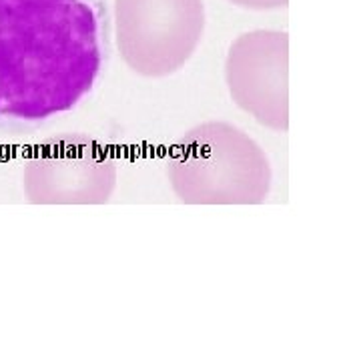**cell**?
Listing matches in <instances>:
<instances>
[{
	"instance_id": "cell-3",
	"label": "cell",
	"mask_w": 361,
	"mask_h": 361,
	"mask_svg": "<svg viewBox=\"0 0 361 361\" xmlns=\"http://www.w3.org/2000/svg\"><path fill=\"white\" fill-rule=\"evenodd\" d=\"M205 0H113L111 37L130 73L167 78L179 73L205 35Z\"/></svg>"
},
{
	"instance_id": "cell-4",
	"label": "cell",
	"mask_w": 361,
	"mask_h": 361,
	"mask_svg": "<svg viewBox=\"0 0 361 361\" xmlns=\"http://www.w3.org/2000/svg\"><path fill=\"white\" fill-rule=\"evenodd\" d=\"M116 183V159L87 133L44 137L30 147L23 165V193L32 205H104Z\"/></svg>"
},
{
	"instance_id": "cell-1",
	"label": "cell",
	"mask_w": 361,
	"mask_h": 361,
	"mask_svg": "<svg viewBox=\"0 0 361 361\" xmlns=\"http://www.w3.org/2000/svg\"><path fill=\"white\" fill-rule=\"evenodd\" d=\"M106 0H0V137L68 115L111 61Z\"/></svg>"
},
{
	"instance_id": "cell-6",
	"label": "cell",
	"mask_w": 361,
	"mask_h": 361,
	"mask_svg": "<svg viewBox=\"0 0 361 361\" xmlns=\"http://www.w3.org/2000/svg\"><path fill=\"white\" fill-rule=\"evenodd\" d=\"M233 6L253 11V13H269V11H285L289 6V0H227Z\"/></svg>"
},
{
	"instance_id": "cell-2",
	"label": "cell",
	"mask_w": 361,
	"mask_h": 361,
	"mask_svg": "<svg viewBox=\"0 0 361 361\" xmlns=\"http://www.w3.org/2000/svg\"><path fill=\"white\" fill-rule=\"evenodd\" d=\"M167 180L185 205H261L271 193L267 153L229 121H203L171 145Z\"/></svg>"
},
{
	"instance_id": "cell-5",
	"label": "cell",
	"mask_w": 361,
	"mask_h": 361,
	"mask_svg": "<svg viewBox=\"0 0 361 361\" xmlns=\"http://www.w3.org/2000/svg\"><path fill=\"white\" fill-rule=\"evenodd\" d=\"M225 85L231 101L261 127L289 129V35L257 28L239 35L225 56Z\"/></svg>"
}]
</instances>
